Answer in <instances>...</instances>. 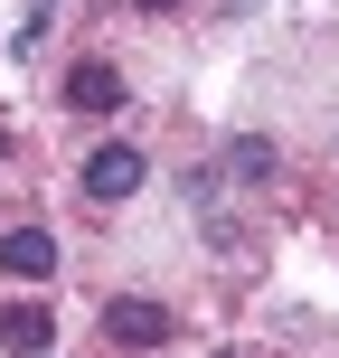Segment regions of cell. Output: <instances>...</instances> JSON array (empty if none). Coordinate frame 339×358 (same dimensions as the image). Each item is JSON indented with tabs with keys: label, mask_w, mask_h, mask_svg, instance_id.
Wrapping results in <instances>:
<instances>
[{
	"label": "cell",
	"mask_w": 339,
	"mask_h": 358,
	"mask_svg": "<svg viewBox=\"0 0 339 358\" xmlns=\"http://www.w3.org/2000/svg\"><path fill=\"white\" fill-rule=\"evenodd\" d=\"M0 273L48 283V273H57V236H48V227H10V236H0Z\"/></svg>",
	"instance_id": "cell-3"
},
{
	"label": "cell",
	"mask_w": 339,
	"mask_h": 358,
	"mask_svg": "<svg viewBox=\"0 0 339 358\" xmlns=\"http://www.w3.org/2000/svg\"><path fill=\"white\" fill-rule=\"evenodd\" d=\"M132 189H142V151H132V142H104V151L85 161V198L113 208V198H132Z\"/></svg>",
	"instance_id": "cell-2"
},
{
	"label": "cell",
	"mask_w": 339,
	"mask_h": 358,
	"mask_svg": "<svg viewBox=\"0 0 339 358\" xmlns=\"http://www.w3.org/2000/svg\"><path fill=\"white\" fill-rule=\"evenodd\" d=\"M48 340H57V321L38 302H10L0 311V349H19V358H48Z\"/></svg>",
	"instance_id": "cell-5"
},
{
	"label": "cell",
	"mask_w": 339,
	"mask_h": 358,
	"mask_svg": "<svg viewBox=\"0 0 339 358\" xmlns=\"http://www.w3.org/2000/svg\"><path fill=\"white\" fill-rule=\"evenodd\" d=\"M66 104L75 113H123V76L104 57H85V66H66Z\"/></svg>",
	"instance_id": "cell-4"
},
{
	"label": "cell",
	"mask_w": 339,
	"mask_h": 358,
	"mask_svg": "<svg viewBox=\"0 0 339 358\" xmlns=\"http://www.w3.org/2000/svg\"><path fill=\"white\" fill-rule=\"evenodd\" d=\"M226 170H236V179H264V170H273V142H254V132H245V142L226 151Z\"/></svg>",
	"instance_id": "cell-6"
},
{
	"label": "cell",
	"mask_w": 339,
	"mask_h": 358,
	"mask_svg": "<svg viewBox=\"0 0 339 358\" xmlns=\"http://www.w3.org/2000/svg\"><path fill=\"white\" fill-rule=\"evenodd\" d=\"M132 10H179V0H132Z\"/></svg>",
	"instance_id": "cell-7"
},
{
	"label": "cell",
	"mask_w": 339,
	"mask_h": 358,
	"mask_svg": "<svg viewBox=\"0 0 339 358\" xmlns=\"http://www.w3.org/2000/svg\"><path fill=\"white\" fill-rule=\"evenodd\" d=\"M0 161H10V123H0Z\"/></svg>",
	"instance_id": "cell-8"
},
{
	"label": "cell",
	"mask_w": 339,
	"mask_h": 358,
	"mask_svg": "<svg viewBox=\"0 0 339 358\" xmlns=\"http://www.w3.org/2000/svg\"><path fill=\"white\" fill-rule=\"evenodd\" d=\"M104 330H113L123 349H161V340H170V311L142 302V292H113V302H104Z\"/></svg>",
	"instance_id": "cell-1"
}]
</instances>
